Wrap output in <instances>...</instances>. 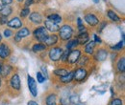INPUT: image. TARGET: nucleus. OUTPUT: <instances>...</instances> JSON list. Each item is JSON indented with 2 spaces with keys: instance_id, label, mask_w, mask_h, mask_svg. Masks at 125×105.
Here are the masks:
<instances>
[{
  "instance_id": "nucleus-1",
  "label": "nucleus",
  "mask_w": 125,
  "mask_h": 105,
  "mask_svg": "<svg viewBox=\"0 0 125 105\" xmlns=\"http://www.w3.org/2000/svg\"><path fill=\"white\" fill-rule=\"evenodd\" d=\"M60 37L62 40H68L73 33V30L69 25H63L60 28Z\"/></svg>"
},
{
  "instance_id": "nucleus-2",
  "label": "nucleus",
  "mask_w": 125,
  "mask_h": 105,
  "mask_svg": "<svg viewBox=\"0 0 125 105\" xmlns=\"http://www.w3.org/2000/svg\"><path fill=\"white\" fill-rule=\"evenodd\" d=\"M63 53L62 48L60 47H55V48H52L50 51H49V57L52 61H58V60L61 59L62 57V55Z\"/></svg>"
},
{
  "instance_id": "nucleus-3",
  "label": "nucleus",
  "mask_w": 125,
  "mask_h": 105,
  "mask_svg": "<svg viewBox=\"0 0 125 105\" xmlns=\"http://www.w3.org/2000/svg\"><path fill=\"white\" fill-rule=\"evenodd\" d=\"M34 36L41 42H44V40L46 39V29L44 27H40L38 29L34 31Z\"/></svg>"
},
{
  "instance_id": "nucleus-4",
  "label": "nucleus",
  "mask_w": 125,
  "mask_h": 105,
  "mask_svg": "<svg viewBox=\"0 0 125 105\" xmlns=\"http://www.w3.org/2000/svg\"><path fill=\"white\" fill-rule=\"evenodd\" d=\"M80 55H81V52L79 50H72L71 52H68V55H67V60L69 63H75L79 60L80 57Z\"/></svg>"
},
{
  "instance_id": "nucleus-5",
  "label": "nucleus",
  "mask_w": 125,
  "mask_h": 105,
  "mask_svg": "<svg viewBox=\"0 0 125 105\" xmlns=\"http://www.w3.org/2000/svg\"><path fill=\"white\" fill-rule=\"evenodd\" d=\"M87 76V71L83 68H79L77 69L75 72H74V75H73V78L76 80V81H83Z\"/></svg>"
},
{
  "instance_id": "nucleus-6",
  "label": "nucleus",
  "mask_w": 125,
  "mask_h": 105,
  "mask_svg": "<svg viewBox=\"0 0 125 105\" xmlns=\"http://www.w3.org/2000/svg\"><path fill=\"white\" fill-rule=\"evenodd\" d=\"M28 87H29V90L31 92L32 96L37 97V95H38L37 83H36V80L30 75H28Z\"/></svg>"
},
{
  "instance_id": "nucleus-7",
  "label": "nucleus",
  "mask_w": 125,
  "mask_h": 105,
  "mask_svg": "<svg viewBox=\"0 0 125 105\" xmlns=\"http://www.w3.org/2000/svg\"><path fill=\"white\" fill-rule=\"evenodd\" d=\"M85 21H86L89 25H91V26H95V25H97V24L99 23L98 18H97L95 15H92V14L86 15V16H85Z\"/></svg>"
},
{
  "instance_id": "nucleus-8",
  "label": "nucleus",
  "mask_w": 125,
  "mask_h": 105,
  "mask_svg": "<svg viewBox=\"0 0 125 105\" xmlns=\"http://www.w3.org/2000/svg\"><path fill=\"white\" fill-rule=\"evenodd\" d=\"M10 54H11V50L8 46L6 44H1L0 45V57L1 58L4 59V58L8 57L10 56Z\"/></svg>"
},
{
  "instance_id": "nucleus-9",
  "label": "nucleus",
  "mask_w": 125,
  "mask_h": 105,
  "mask_svg": "<svg viewBox=\"0 0 125 105\" xmlns=\"http://www.w3.org/2000/svg\"><path fill=\"white\" fill-rule=\"evenodd\" d=\"M11 86L16 90H20V79H19V76H18L17 74H15L12 76V78H11Z\"/></svg>"
},
{
  "instance_id": "nucleus-10",
  "label": "nucleus",
  "mask_w": 125,
  "mask_h": 105,
  "mask_svg": "<svg viewBox=\"0 0 125 105\" xmlns=\"http://www.w3.org/2000/svg\"><path fill=\"white\" fill-rule=\"evenodd\" d=\"M44 25H45V29H47L48 31L52 32H58L59 31V26L53 22H51L50 20H45L44 21Z\"/></svg>"
},
{
  "instance_id": "nucleus-11",
  "label": "nucleus",
  "mask_w": 125,
  "mask_h": 105,
  "mask_svg": "<svg viewBox=\"0 0 125 105\" xmlns=\"http://www.w3.org/2000/svg\"><path fill=\"white\" fill-rule=\"evenodd\" d=\"M8 25H9V27H11V28L17 29V28H20V27L22 26V22H21V20H20L18 17H14L13 19H11V20L8 22Z\"/></svg>"
},
{
  "instance_id": "nucleus-12",
  "label": "nucleus",
  "mask_w": 125,
  "mask_h": 105,
  "mask_svg": "<svg viewBox=\"0 0 125 105\" xmlns=\"http://www.w3.org/2000/svg\"><path fill=\"white\" fill-rule=\"evenodd\" d=\"M58 41V36L56 34H52V35H47L46 39L44 40V43L49 46H52L56 44Z\"/></svg>"
},
{
  "instance_id": "nucleus-13",
  "label": "nucleus",
  "mask_w": 125,
  "mask_h": 105,
  "mask_svg": "<svg viewBox=\"0 0 125 105\" xmlns=\"http://www.w3.org/2000/svg\"><path fill=\"white\" fill-rule=\"evenodd\" d=\"M76 39L78 40V44H82L83 45V44H85L89 40V34L86 32H81Z\"/></svg>"
},
{
  "instance_id": "nucleus-14",
  "label": "nucleus",
  "mask_w": 125,
  "mask_h": 105,
  "mask_svg": "<svg viewBox=\"0 0 125 105\" xmlns=\"http://www.w3.org/2000/svg\"><path fill=\"white\" fill-rule=\"evenodd\" d=\"M30 20L34 23H41L42 21V17L39 13H32L30 15Z\"/></svg>"
},
{
  "instance_id": "nucleus-15",
  "label": "nucleus",
  "mask_w": 125,
  "mask_h": 105,
  "mask_svg": "<svg viewBox=\"0 0 125 105\" xmlns=\"http://www.w3.org/2000/svg\"><path fill=\"white\" fill-rule=\"evenodd\" d=\"M106 57H107V51H106V50H103V49L99 50V51L97 52L96 56H95L96 59L100 60V61H103V60L106 59Z\"/></svg>"
},
{
  "instance_id": "nucleus-16",
  "label": "nucleus",
  "mask_w": 125,
  "mask_h": 105,
  "mask_svg": "<svg viewBox=\"0 0 125 105\" xmlns=\"http://www.w3.org/2000/svg\"><path fill=\"white\" fill-rule=\"evenodd\" d=\"M48 20H50L51 22H53L55 24H58V23H61L62 22V17L59 15L54 14V15H48Z\"/></svg>"
},
{
  "instance_id": "nucleus-17",
  "label": "nucleus",
  "mask_w": 125,
  "mask_h": 105,
  "mask_svg": "<svg viewBox=\"0 0 125 105\" xmlns=\"http://www.w3.org/2000/svg\"><path fill=\"white\" fill-rule=\"evenodd\" d=\"M46 105H57V98L54 94L49 95L46 97Z\"/></svg>"
},
{
  "instance_id": "nucleus-18",
  "label": "nucleus",
  "mask_w": 125,
  "mask_h": 105,
  "mask_svg": "<svg viewBox=\"0 0 125 105\" xmlns=\"http://www.w3.org/2000/svg\"><path fill=\"white\" fill-rule=\"evenodd\" d=\"M73 75H74V72L68 73L66 75L61 77V81H62V83H69V82H71V80L73 79Z\"/></svg>"
},
{
  "instance_id": "nucleus-19",
  "label": "nucleus",
  "mask_w": 125,
  "mask_h": 105,
  "mask_svg": "<svg viewBox=\"0 0 125 105\" xmlns=\"http://www.w3.org/2000/svg\"><path fill=\"white\" fill-rule=\"evenodd\" d=\"M95 46V41H91L88 43V45L86 46L85 48V52L87 54H90V55H93L94 54V48Z\"/></svg>"
},
{
  "instance_id": "nucleus-20",
  "label": "nucleus",
  "mask_w": 125,
  "mask_h": 105,
  "mask_svg": "<svg viewBox=\"0 0 125 105\" xmlns=\"http://www.w3.org/2000/svg\"><path fill=\"white\" fill-rule=\"evenodd\" d=\"M29 34H30V31L28 30L27 28H22L20 31H18V32L16 33V35L19 36L20 38H22V37H26V36H28Z\"/></svg>"
},
{
  "instance_id": "nucleus-21",
  "label": "nucleus",
  "mask_w": 125,
  "mask_h": 105,
  "mask_svg": "<svg viewBox=\"0 0 125 105\" xmlns=\"http://www.w3.org/2000/svg\"><path fill=\"white\" fill-rule=\"evenodd\" d=\"M45 49H46V46L44 45V44H42V43L35 44V45L33 46V48H32L33 52H35V53H37V52H41V51H43V50H45Z\"/></svg>"
},
{
  "instance_id": "nucleus-22",
  "label": "nucleus",
  "mask_w": 125,
  "mask_h": 105,
  "mask_svg": "<svg viewBox=\"0 0 125 105\" xmlns=\"http://www.w3.org/2000/svg\"><path fill=\"white\" fill-rule=\"evenodd\" d=\"M108 16H109L113 21H115V22H119V21H120L119 16L116 15L115 12H113V11H111V10L108 11Z\"/></svg>"
},
{
  "instance_id": "nucleus-23",
  "label": "nucleus",
  "mask_w": 125,
  "mask_h": 105,
  "mask_svg": "<svg viewBox=\"0 0 125 105\" xmlns=\"http://www.w3.org/2000/svg\"><path fill=\"white\" fill-rule=\"evenodd\" d=\"M0 12H1L2 16L7 17L8 15H10L11 14H12V8H11V7H9V6H5V8H3Z\"/></svg>"
},
{
  "instance_id": "nucleus-24",
  "label": "nucleus",
  "mask_w": 125,
  "mask_h": 105,
  "mask_svg": "<svg viewBox=\"0 0 125 105\" xmlns=\"http://www.w3.org/2000/svg\"><path fill=\"white\" fill-rule=\"evenodd\" d=\"M11 70H12L11 66H9V65H5V66L2 67V69H1V73H0V74L3 75V76H7V75L10 74Z\"/></svg>"
},
{
  "instance_id": "nucleus-25",
  "label": "nucleus",
  "mask_w": 125,
  "mask_h": 105,
  "mask_svg": "<svg viewBox=\"0 0 125 105\" xmlns=\"http://www.w3.org/2000/svg\"><path fill=\"white\" fill-rule=\"evenodd\" d=\"M125 67V60H124V57H122L121 59L118 61V63H117V70L119 71V72H124V68Z\"/></svg>"
},
{
  "instance_id": "nucleus-26",
  "label": "nucleus",
  "mask_w": 125,
  "mask_h": 105,
  "mask_svg": "<svg viewBox=\"0 0 125 105\" xmlns=\"http://www.w3.org/2000/svg\"><path fill=\"white\" fill-rule=\"evenodd\" d=\"M67 74H68L67 71L64 70V69H58V70H55V71H54V75H58V76H61V77L66 75Z\"/></svg>"
},
{
  "instance_id": "nucleus-27",
  "label": "nucleus",
  "mask_w": 125,
  "mask_h": 105,
  "mask_svg": "<svg viewBox=\"0 0 125 105\" xmlns=\"http://www.w3.org/2000/svg\"><path fill=\"white\" fill-rule=\"evenodd\" d=\"M76 45H79L78 40H77V39H73V40L69 41V42L66 44V48H67V50H69V49H72L73 47H75Z\"/></svg>"
},
{
  "instance_id": "nucleus-28",
  "label": "nucleus",
  "mask_w": 125,
  "mask_h": 105,
  "mask_svg": "<svg viewBox=\"0 0 125 105\" xmlns=\"http://www.w3.org/2000/svg\"><path fill=\"white\" fill-rule=\"evenodd\" d=\"M37 79H38V82H40V83H42V82L44 81L45 77L43 76V75H42L41 72H39V73H37Z\"/></svg>"
},
{
  "instance_id": "nucleus-29",
  "label": "nucleus",
  "mask_w": 125,
  "mask_h": 105,
  "mask_svg": "<svg viewBox=\"0 0 125 105\" xmlns=\"http://www.w3.org/2000/svg\"><path fill=\"white\" fill-rule=\"evenodd\" d=\"M122 104H123V102L119 98H115V99H113L111 101V105H122Z\"/></svg>"
},
{
  "instance_id": "nucleus-30",
  "label": "nucleus",
  "mask_w": 125,
  "mask_h": 105,
  "mask_svg": "<svg viewBox=\"0 0 125 105\" xmlns=\"http://www.w3.org/2000/svg\"><path fill=\"white\" fill-rule=\"evenodd\" d=\"M29 14H30V10H29V8H25V9H23V10L21 11L20 15H21V17H25V16H27Z\"/></svg>"
},
{
  "instance_id": "nucleus-31",
  "label": "nucleus",
  "mask_w": 125,
  "mask_h": 105,
  "mask_svg": "<svg viewBox=\"0 0 125 105\" xmlns=\"http://www.w3.org/2000/svg\"><path fill=\"white\" fill-rule=\"evenodd\" d=\"M42 72L44 74L43 76H44L45 78H47V77H48V73H47V69L45 66H42Z\"/></svg>"
},
{
  "instance_id": "nucleus-32",
  "label": "nucleus",
  "mask_w": 125,
  "mask_h": 105,
  "mask_svg": "<svg viewBox=\"0 0 125 105\" xmlns=\"http://www.w3.org/2000/svg\"><path fill=\"white\" fill-rule=\"evenodd\" d=\"M123 44H124V41L122 40L121 42H119L118 44L116 46H114V47H112V49H121L122 47H123Z\"/></svg>"
},
{
  "instance_id": "nucleus-33",
  "label": "nucleus",
  "mask_w": 125,
  "mask_h": 105,
  "mask_svg": "<svg viewBox=\"0 0 125 105\" xmlns=\"http://www.w3.org/2000/svg\"><path fill=\"white\" fill-rule=\"evenodd\" d=\"M12 34H13V32H12V31L11 30H6L4 32V35H5V37H10V36H12Z\"/></svg>"
},
{
  "instance_id": "nucleus-34",
  "label": "nucleus",
  "mask_w": 125,
  "mask_h": 105,
  "mask_svg": "<svg viewBox=\"0 0 125 105\" xmlns=\"http://www.w3.org/2000/svg\"><path fill=\"white\" fill-rule=\"evenodd\" d=\"M67 55H68V51H66V52H63L62 55V61H65V60L67 59Z\"/></svg>"
},
{
  "instance_id": "nucleus-35",
  "label": "nucleus",
  "mask_w": 125,
  "mask_h": 105,
  "mask_svg": "<svg viewBox=\"0 0 125 105\" xmlns=\"http://www.w3.org/2000/svg\"><path fill=\"white\" fill-rule=\"evenodd\" d=\"M1 2H2L3 6H8L9 4H11L13 2V0H1Z\"/></svg>"
},
{
  "instance_id": "nucleus-36",
  "label": "nucleus",
  "mask_w": 125,
  "mask_h": 105,
  "mask_svg": "<svg viewBox=\"0 0 125 105\" xmlns=\"http://www.w3.org/2000/svg\"><path fill=\"white\" fill-rule=\"evenodd\" d=\"M7 21H8L7 20V17H5V16H2L0 18V24H6V23H8Z\"/></svg>"
},
{
  "instance_id": "nucleus-37",
  "label": "nucleus",
  "mask_w": 125,
  "mask_h": 105,
  "mask_svg": "<svg viewBox=\"0 0 125 105\" xmlns=\"http://www.w3.org/2000/svg\"><path fill=\"white\" fill-rule=\"evenodd\" d=\"M32 3H33V0H26L25 1V8H28Z\"/></svg>"
},
{
  "instance_id": "nucleus-38",
  "label": "nucleus",
  "mask_w": 125,
  "mask_h": 105,
  "mask_svg": "<svg viewBox=\"0 0 125 105\" xmlns=\"http://www.w3.org/2000/svg\"><path fill=\"white\" fill-rule=\"evenodd\" d=\"M79 32H86V28H85L84 25H82V26L79 27Z\"/></svg>"
},
{
  "instance_id": "nucleus-39",
  "label": "nucleus",
  "mask_w": 125,
  "mask_h": 105,
  "mask_svg": "<svg viewBox=\"0 0 125 105\" xmlns=\"http://www.w3.org/2000/svg\"><path fill=\"white\" fill-rule=\"evenodd\" d=\"M94 39H95V41H96V42H99V43L101 42V39H100V37H99L97 34H94Z\"/></svg>"
},
{
  "instance_id": "nucleus-40",
  "label": "nucleus",
  "mask_w": 125,
  "mask_h": 105,
  "mask_svg": "<svg viewBox=\"0 0 125 105\" xmlns=\"http://www.w3.org/2000/svg\"><path fill=\"white\" fill-rule=\"evenodd\" d=\"M28 105H39L36 101H33V100H31V101H29L28 102Z\"/></svg>"
},
{
  "instance_id": "nucleus-41",
  "label": "nucleus",
  "mask_w": 125,
  "mask_h": 105,
  "mask_svg": "<svg viewBox=\"0 0 125 105\" xmlns=\"http://www.w3.org/2000/svg\"><path fill=\"white\" fill-rule=\"evenodd\" d=\"M83 25V22H82V19L81 18H78V26L80 27V26H82Z\"/></svg>"
},
{
  "instance_id": "nucleus-42",
  "label": "nucleus",
  "mask_w": 125,
  "mask_h": 105,
  "mask_svg": "<svg viewBox=\"0 0 125 105\" xmlns=\"http://www.w3.org/2000/svg\"><path fill=\"white\" fill-rule=\"evenodd\" d=\"M3 8H4V6H3V5H2V4H0V11H1V10H2V9H3Z\"/></svg>"
},
{
  "instance_id": "nucleus-43",
  "label": "nucleus",
  "mask_w": 125,
  "mask_h": 105,
  "mask_svg": "<svg viewBox=\"0 0 125 105\" xmlns=\"http://www.w3.org/2000/svg\"><path fill=\"white\" fill-rule=\"evenodd\" d=\"M94 3H98V2H99V0H94Z\"/></svg>"
},
{
  "instance_id": "nucleus-44",
  "label": "nucleus",
  "mask_w": 125,
  "mask_h": 105,
  "mask_svg": "<svg viewBox=\"0 0 125 105\" xmlns=\"http://www.w3.org/2000/svg\"><path fill=\"white\" fill-rule=\"evenodd\" d=\"M1 69H2V65H1V63H0V73H1Z\"/></svg>"
},
{
  "instance_id": "nucleus-45",
  "label": "nucleus",
  "mask_w": 125,
  "mask_h": 105,
  "mask_svg": "<svg viewBox=\"0 0 125 105\" xmlns=\"http://www.w3.org/2000/svg\"><path fill=\"white\" fill-rule=\"evenodd\" d=\"M2 40V36H1V33H0V41Z\"/></svg>"
},
{
  "instance_id": "nucleus-46",
  "label": "nucleus",
  "mask_w": 125,
  "mask_h": 105,
  "mask_svg": "<svg viewBox=\"0 0 125 105\" xmlns=\"http://www.w3.org/2000/svg\"><path fill=\"white\" fill-rule=\"evenodd\" d=\"M17 1H18V2H21V1H23V0H17Z\"/></svg>"
},
{
  "instance_id": "nucleus-47",
  "label": "nucleus",
  "mask_w": 125,
  "mask_h": 105,
  "mask_svg": "<svg viewBox=\"0 0 125 105\" xmlns=\"http://www.w3.org/2000/svg\"><path fill=\"white\" fill-rule=\"evenodd\" d=\"M0 85H1V78H0Z\"/></svg>"
},
{
  "instance_id": "nucleus-48",
  "label": "nucleus",
  "mask_w": 125,
  "mask_h": 105,
  "mask_svg": "<svg viewBox=\"0 0 125 105\" xmlns=\"http://www.w3.org/2000/svg\"><path fill=\"white\" fill-rule=\"evenodd\" d=\"M104 1H106V0H104Z\"/></svg>"
}]
</instances>
